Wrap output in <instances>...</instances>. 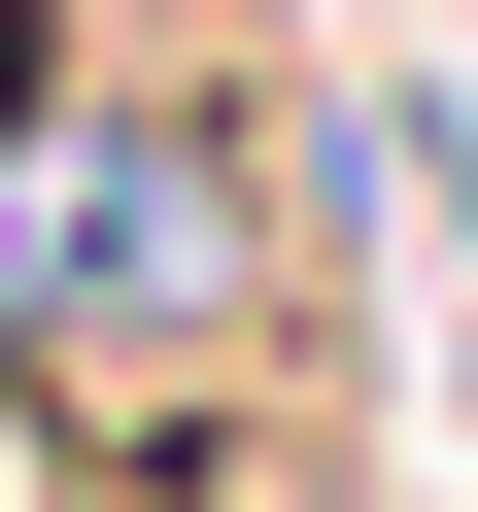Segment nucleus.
Here are the masks:
<instances>
[{"mask_svg":"<svg viewBox=\"0 0 478 512\" xmlns=\"http://www.w3.org/2000/svg\"><path fill=\"white\" fill-rule=\"evenodd\" d=\"M239 308H274V239H239V171L205 137H35L0 171V342L35 376H239Z\"/></svg>","mask_w":478,"mask_h":512,"instance_id":"nucleus-1","label":"nucleus"}]
</instances>
